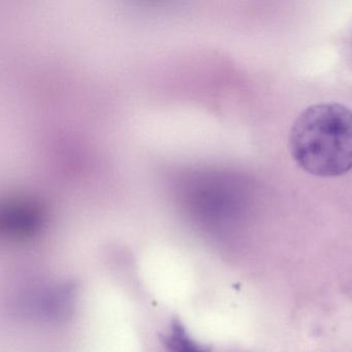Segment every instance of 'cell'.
Returning a JSON list of instances; mask_svg holds the SVG:
<instances>
[{
	"label": "cell",
	"mask_w": 352,
	"mask_h": 352,
	"mask_svg": "<svg viewBox=\"0 0 352 352\" xmlns=\"http://www.w3.org/2000/svg\"><path fill=\"white\" fill-rule=\"evenodd\" d=\"M292 160L313 176L331 178L352 170V111L337 102L309 107L288 140Z\"/></svg>",
	"instance_id": "1"
}]
</instances>
